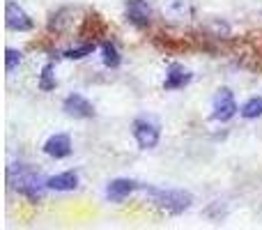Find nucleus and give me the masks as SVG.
<instances>
[{
	"label": "nucleus",
	"instance_id": "obj_8",
	"mask_svg": "<svg viewBox=\"0 0 262 230\" xmlns=\"http://www.w3.org/2000/svg\"><path fill=\"white\" fill-rule=\"evenodd\" d=\"M62 111H64V113H67L69 117H78V120H88V117L95 115V106H92L83 95H78V92H74V95L64 97Z\"/></svg>",
	"mask_w": 262,
	"mask_h": 230
},
{
	"label": "nucleus",
	"instance_id": "obj_9",
	"mask_svg": "<svg viewBox=\"0 0 262 230\" xmlns=\"http://www.w3.org/2000/svg\"><path fill=\"white\" fill-rule=\"evenodd\" d=\"M191 78H193V74L189 72V69L184 67V65H168L166 69V81H163V90H180V88L189 86Z\"/></svg>",
	"mask_w": 262,
	"mask_h": 230
},
{
	"label": "nucleus",
	"instance_id": "obj_12",
	"mask_svg": "<svg viewBox=\"0 0 262 230\" xmlns=\"http://www.w3.org/2000/svg\"><path fill=\"white\" fill-rule=\"evenodd\" d=\"M46 186H49L51 191H74L78 186V175L74 171L58 173V175L46 180Z\"/></svg>",
	"mask_w": 262,
	"mask_h": 230
},
{
	"label": "nucleus",
	"instance_id": "obj_2",
	"mask_svg": "<svg viewBox=\"0 0 262 230\" xmlns=\"http://www.w3.org/2000/svg\"><path fill=\"white\" fill-rule=\"evenodd\" d=\"M145 194L149 196L154 205L166 214H182L191 207L193 196L182 189H157V186H145Z\"/></svg>",
	"mask_w": 262,
	"mask_h": 230
},
{
	"label": "nucleus",
	"instance_id": "obj_13",
	"mask_svg": "<svg viewBox=\"0 0 262 230\" xmlns=\"http://www.w3.org/2000/svg\"><path fill=\"white\" fill-rule=\"evenodd\" d=\"M101 60H104V65L108 69L120 67V62H122V55H120L118 46H115L113 41H106V44L101 46Z\"/></svg>",
	"mask_w": 262,
	"mask_h": 230
},
{
	"label": "nucleus",
	"instance_id": "obj_14",
	"mask_svg": "<svg viewBox=\"0 0 262 230\" xmlns=\"http://www.w3.org/2000/svg\"><path fill=\"white\" fill-rule=\"evenodd\" d=\"M239 113H242V117H246V120H255V117H260L262 115V97H251V99L242 106Z\"/></svg>",
	"mask_w": 262,
	"mask_h": 230
},
{
	"label": "nucleus",
	"instance_id": "obj_16",
	"mask_svg": "<svg viewBox=\"0 0 262 230\" xmlns=\"http://www.w3.org/2000/svg\"><path fill=\"white\" fill-rule=\"evenodd\" d=\"M95 41L92 44H83V46H76V49H69V51H64V58L67 60H81V58H88V55H92L95 53Z\"/></svg>",
	"mask_w": 262,
	"mask_h": 230
},
{
	"label": "nucleus",
	"instance_id": "obj_1",
	"mask_svg": "<svg viewBox=\"0 0 262 230\" xmlns=\"http://www.w3.org/2000/svg\"><path fill=\"white\" fill-rule=\"evenodd\" d=\"M7 182L14 191H18V194L26 196L32 203L41 200L44 189H49L46 182L39 177V173H37L35 168H30L28 163H12V166L7 168Z\"/></svg>",
	"mask_w": 262,
	"mask_h": 230
},
{
	"label": "nucleus",
	"instance_id": "obj_15",
	"mask_svg": "<svg viewBox=\"0 0 262 230\" xmlns=\"http://www.w3.org/2000/svg\"><path fill=\"white\" fill-rule=\"evenodd\" d=\"M53 72H55L53 65H46V67L41 69V74H39V90H44V92L55 90L58 81H55V74Z\"/></svg>",
	"mask_w": 262,
	"mask_h": 230
},
{
	"label": "nucleus",
	"instance_id": "obj_6",
	"mask_svg": "<svg viewBox=\"0 0 262 230\" xmlns=\"http://www.w3.org/2000/svg\"><path fill=\"white\" fill-rule=\"evenodd\" d=\"M124 16L131 26L147 28L152 23V7L147 0H124Z\"/></svg>",
	"mask_w": 262,
	"mask_h": 230
},
{
	"label": "nucleus",
	"instance_id": "obj_11",
	"mask_svg": "<svg viewBox=\"0 0 262 230\" xmlns=\"http://www.w3.org/2000/svg\"><path fill=\"white\" fill-rule=\"evenodd\" d=\"M44 152L51 159H64L72 154V138L69 134H53L49 140L44 143Z\"/></svg>",
	"mask_w": 262,
	"mask_h": 230
},
{
	"label": "nucleus",
	"instance_id": "obj_5",
	"mask_svg": "<svg viewBox=\"0 0 262 230\" xmlns=\"http://www.w3.org/2000/svg\"><path fill=\"white\" fill-rule=\"evenodd\" d=\"M134 138L138 143L140 150H152L159 145V138H161V131L154 124L152 120H136L134 122Z\"/></svg>",
	"mask_w": 262,
	"mask_h": 230
},
{
	"label": "nucleus",
	"instance_id": "obj_3",
	"mask_svg": "<svg viewBox=\"0 0 262 230\" xmlns=\"http://www.w3.org/2000/svg\"><path fill=\"white\" fill-rule=\"evenodd\" d=\"M5 26L14 32H28L35 28V23H32L30 14L21 5L14 3V0H7V5H5Z\"/></svg>",
	"mask_w": 262,
	"mask_h": 230
},
{
	"label": "nucleus",
	"instance_id": "obj_7",
	"mask_svg": "<svg viewBox=\"0 0 262 230\" xmlns=\"http://www.w3.org/2000/svg\"><path fill=\"white\" fill-rule=\"evenodd\" d=\"M161 12H163V16L170 18V21L182 23V21L193 18L195 7H193V0H163Z\"/></svg>",
	"mask_w": 262,
	"mask_h": 230
},
{
	"label": "nucleus",
	"instance_id": "obj_4",
	"mask_svg": "<svg viewBox=\"0 0 262 230\" xmlns=\"http://www.w3.org/2000/svg\"><path fill=\"white\" fill-rule=\"evenodd\" d=\"M212 117L214 120H219V122H228V120H232V117L237 115V101H235V95H232L228 88H221V90L214 95V99H212Z\"/></svg>",
	"mask_w": 262,
	"mask_h": 230
},
{
	"label": "nucleus",
	"instance_id": "obj_17",
	"mask_svg": "<svg viewBox=\"0 0 262 230\" xmlns=\"http://www.w3.org/2000/svg\"><path fill=\"white\" fill-rule=\"evenodd\" d=\"M21 62H23V53H21V51H16V49H7V51H5V69H7V74H12Z\"/></svg>",
	"mask_w": 262,
	"mask_h": 230
},
{
	"label": "nucleus",
	"instance_id": "obj_10",
	"mask_svg": "<svg viewBox=\"0 0 262 230\" xmlns=\"http://www.w3.org/2000/svg\"><path fill=\"white\" fill-rule=\"evenodd\" d=\"M136 189H140L138 182L127 180V177H118V180L108 182V186H106V198L113 200V203H122V200L129 198Z\"/></svg>",
	"mask_w": 262,
	"mask_h": 230
}]
</instances>
